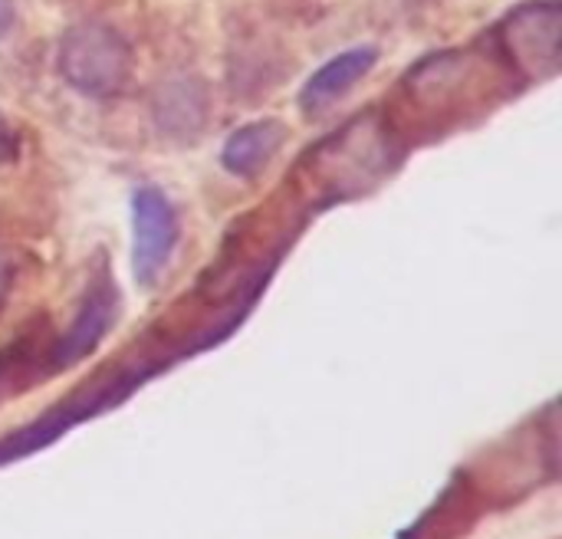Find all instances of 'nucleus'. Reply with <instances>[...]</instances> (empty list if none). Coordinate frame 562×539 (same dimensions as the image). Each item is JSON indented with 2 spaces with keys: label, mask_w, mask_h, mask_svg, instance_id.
Instances as JSON below:
<instances>
[{
  "label": "nucleus",
  "mask_w": 562,
  "mask_h": 539,
  "mask_svg": "<svg viewBox=\"0 0 562 539\" xmlns=\"http://www.w3.org/2000/svg\"><path fill=\"white\" fill-rule=\"evenodd\" d=\"M178 244V217L171 201L158 188H138L132 194V270L142 287H151Z\"/></svg>",
  "instance_id": "f03ea898"
},
{
  "label": "nucleus",
  "mask_w": 562,
  "mask_h": 539,
  "mask_svg": "<svg viewBox=\"0 0 562 539\" xmlns=\"http://www.w3.org/2000/svg\"><path fill=\"white\" fill-rule=\"evenodd\" d=\"M560 30L562 16L557 3H530L520 7L507 20V49L514 53V63L527 69L530 76H550L560 66Z\"/></svg>",
  "instance_id": "7ed1b4c3"
},
{
  "label": "nucleus",
  "mask_w": 562,
  "mask_h": 539,
  "mask_svg": "<svg viewBox=\"0 0 562 539\" xmlns=\"http://www.w3.org/2000/svg\"><path fill=\"white\" fill-rule=\"evenodd\" d=\"M3 290H7V267L0 263V296H3Z\"/></svg>",
  "instance_id": "9d476101"
},
{
  "label": "nucleus",
  "mask_w": 562,
  "mask_h": 539,
  "mask_svg": "<svg viewBox=\"0 0 562 539\" xmlns=\"http://www.w3.org/2000/svg\"><path fill=\"white\" fill-rule=\"evenodd\" d=\"M13 26V0H0V40L10 33Z\"/></svg>",
  "instance_id": "6e6552de"
},
{
  "label": "nucleus",
  "mask_w": 562,
  "mask_h": 539,
  "mask_svg": "<svg viewBox=\"0 0 562 539\" xmlns=\"http://www.w3.org/2000/svg\"><path fill=\"white\" fill-rule=\"evenodd\" d=\"M379 53L375 46H352V49H342L339 56H333L329 63H323L310 79L306 86L300 89V105L313 115L326 105H333L336 99H342L372 66H375Z\"/></svg>",
  "instance_id": "39448f33"
},
{
  "label": "nucleus",
  "mask_w": 562,
  "mask_h": 539,
  "mask_svg": "<svg viewBox=\"0 0 562 539\" xmlns=\"http://www.w3.org/2000/svg\"><path fill=\"white\" fill-rule=\"evenodd\" d=\"M207 109H211L207 86L191 69H175L155 82L151 119L165 135L188 138V135L201 132L207 122Z\"/></svg>",
  "instance_id": "20e7f679"
},
{
  "label": "nucleus",
  "mask_w": 562,
  "mask_h": 539,
  "mask_svg": "<svg viewBox=\"0 0 562 539\" xmlns=\"http://www.w3.org/2000/svg\"><path fill=\"white\" fill-rule=\"evenodd\" d=\"M10 158V125L0 119V161Z\"/></svg>",
  "instance_id": "1a4fd4ad"
},
{
  "label": "nucleus",
  "mask_w": 562,
  "mask_h": 539,
  "mask_svg": "<svg viewBox=\"0 0 562 539\" xmlns=\"http://www.w3.org/2000/svg\"><path fill=\"white\" fill-rule=\"evenodd\" d=\"M59 76L89 99L119 96L132 76V49L105 23H76L59 40Z\"/></svg>",
  "instance_id": "f257e3e1"
},
{
  "label": "nucleus",
  "mask_w": 562,
  "mask_h": 539,
  "mask_svg": "<svg viewBox=\"0 0 562 539\" xmlns=\"http://www.w3.org/2000/svg\"><path fill=\"white\" fill-rule=\"evenodd\" d=\"M474 520V491L471 478H454L441 501L408 530L402 539H458Z\"/></svg>",
  "instance_id": "0eeeda50"
},
{
  "label": "nucleus",
  "mask_w": 562,
  "mask_h": 539,
  "mask_svg": "<svg viewBox=\"0 0 562 539\" xmlns=\"http://www.w3.org/2000/svg\"><path fill=\"white\" fill-rule=\"evenodd\" d=\"M283 142H286V128L277 119H260V122L240 125L227 138V145L221 151V165L237 178H254L270 165V158L283 148Z\"/></svg>",
  "instance_id": "423d86ee"
}]
</instances>
